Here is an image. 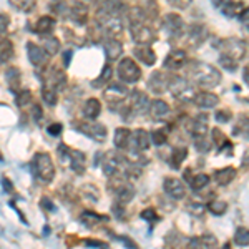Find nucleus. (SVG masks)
I'll return each mask as SVG.
<instances>
[{
  "instance_id": "e433bc0d",
  "label": "nucleus",
  "mask_w": 249,
  "mask_h": 249,
  "mask_svg": "<svg viewBox=\"0 0 249 249\" xmlns=\"http://www.w3.org/2000/svg\"><path fill=\"white\" fill-rule=\"evenodd\" d=\"M43 50L47 52L50 57H53V55H57L60 52V40L57 37H47L43 40Z\"/></svg>"
},
{
  "instance_id": "5fc2aeb1",
  "label": "nucleus",
  "mask_w": 249,
  "mask_h": 249,
  "mask_svg": "<svg viewBox=\"0 0 249 249\" xmlns=\"http://www.w3.org/2000/svg\"><path fill=\"white\" fill-rule=\"evenodd\" d=\"M40 204H42V208L45 211H53L55 208H53V203L50 201L48 198H42V201H40Z\"/></svg>"
},
{
  "instance_id": "8fccbe9b",
  "label": "nucleus",
  "mask_w": 249,
  "mask_h": 249,
  "mask_svg": "<svg viewBox=\"0 0 249 249\" xmlns=\"http://www.w3.org/2000/svg\"><path fill=\"white\" fill-rule=\"evenodd\" d=\"M188 211H190L191 214H195V216H201L204 213V206H203V204H199V203H190V204H188Z\"/></svg>"
},
{
  "instance_id": "473e14b6",
  "label": "nucleus",
  "mask_w": 249,
  "mask_h": 249,
  "mask_svg": "<svg viewBox=\"0 0 249 249\" xmlns=\"http://www.w3.org/2000/svg\"><path fill=\"white\" fill-rule=\"evenodd\" d=\"M195 246H198V248H214V246H218V239H216L213 234H203V236H199V238L190 241V248H195Z\"/></svg>"
},
{
  "instance_id": "2f4dec72",
  "label": "nucleus",
  "mask_w": 249,
  "mask_h": 249,
  "mask_svg": "<svg viewBox=\"0 0 249 249\" xmlns=\"http://www.w3.org/2000/svg\"><path fill=\"white\" fill-rule=\"evenodd\" d=\"M42 98L48 107H55L58 102V90L52 85H43L42 88Z\"/></svg>"
},
{
  "instance_id": "aec40b11",
  "label": "nucleus",
  "mask_w": 249,
  "mask_h": 249,
  "mask_svg": "<svg viewBox=\"0 0 249 249\" xmlns=\"http://www.w3.org/2000/svg\"><path fill=\"white\" fill-rule=\"evenodd\" d=\"M68 17L73 20L78 25H83V23L88 22V9L85 3L82 2H75L70 5V12H68Z\"/></svg>"
},
{
  "instance_id": "a878e982",
  "label": "nucleus",
  "mask_w": 249,
  "mask_h": 249,
  "mask_svg": "<svg viewBox=\"0 0 249 249\" xmlns=\"http://www.w3.org/2000/svg\"><path fill=\"white\" fill-rule=\"evenodd\" d=\"M103 48H105V57H107L108 62H113V60L122 57L123 48H122V43H120L118 40H115V38L107 40Z\"/></svg>"
},
{
  "instance_id": "a211bd4d",
  "label": "nucleus",
  "mask_w": 249,
  "mask_h": 249,
  "mask_svg": "<svg viewBox=\"0 0 249 249\" xmlns=\"http://www.w3.org/2000/svg\"><path fill=\"white\" fill-rule=\"evenodd\" d=\"M130 107L133 108V111L136 115H144V113L150 111L151 102H150V98H148L146 93H143V91H135L133 96H131Z\"/></svg>"
},
{
  "instance_id": "bf43d9fd",
  "label": "nucleus",
  "mask_w": 249,
  "mask_h": 249,
  "mask_svg": "<svg viewBox=\"0 0 249 249\" xmlns=\"http://www.w3.org/2000/svg\"><path fill=\"white\" fill-rule=\"evenodd\" d=\"M238 17H239V20H243V22H248V20H249V7H248V9L241 10V14L238 15Z\"/></svg>"
},
{
  "instance_id": "72a5a7b5",
  "label": "nucleus",
  "mask_w": 249,
  "mask_h": 249,
  "mask_svg": "<svg viewBox=\"0 0 249 249\" xmlns=\"http://www.w3.org/2000/svg\"><path fill=\"white\" fill-rule=\"evenodd\" d=\"M12 57H14V43L7 38L0 40V63L10 62Z\"/></svg>"
},
{
  "instance_id": "a19ab883",
  "label": "nucleus",
  "mask_w": 249,
  "mask_h": 249,
  "mask_svg": "<svg viewBox=\"0 0 249 249\" xmlns=\"http://www.w3.org/2000/svg\"><path fill=\"white\" fill-rule=\"evenodd\" d=\"M80 219L83 221V224H85V226H93L95 223H102V221H107L105 216H98V214H95V213H83Z\"/></svg>"
},
{
  "instance_id": "c756f323",
  "label": "nucleus",
  "mask_w": 249,
  "mask_h": 249,
  "mask_svg": "<svg viewBox=\"0 0 249 249\" xmlns=\"http://www.w3.org/2000/svg\"><path fill=\"white\" fill-rule=\"evenodd\" d=\"M55 29V20L50 15H43L38 18V22L35 23V32L38 35H50L52 30Z\"/></svg>"
},
{
  "instance_id": "864d4df0",
  "label": "nucleus",
  "mask_w": 249,
  "mask_h": 249,
  "mask_svg": "<svg viewBox=\"0 0 249 249\" xmlns=\"http://www.w3.org/2000/svg\"><path fill=\"white\" fill-rule=\"evenodd\" d=\"M47 131H48V135H50V136H58L63 131V126L60 123H52L50 126L47 128Z\"/></svg>"
},
{
  "instance_id": "ddd939ff",
  "label": "nucleus",
  "mask_w": 249,
  "mask_h": 249,
  "mask_svg": "<svg viewBox=\"0 0 249 249\" xmlns=\"http://www.w3.org/2000/svg\"><path fill=\"white\" fill-rule=\"evenodd\" d=\"M164 29L173 38H178L183 35L184 32V23L183 18L178 14H168L164 15Z\"/></svg>"
},
{
  "instance_id": "f03ea898",
  "label": "nucleus",
  "mask_w": 249,
  "mask_h": 249,
  "mask_svg": "<svg viewBox=\"0 0 249 249\" xmlns=\"http://www.w3.org/2000/svg\"><path fill=\"white\" fill-rule=\"evenodd\" d=\"M32 166H34V173H35V176H37L40 181H43V183L53 181V178H55V164H53V160L50 158V155L37 153L34 156Z\"/></svg>"
},
{
  "instance_id": "37998d69",
  "label": "nucleus",
  "mask_w": 249,
  "mask_h": 249,
  "mask_svg": "<svg viewBox=\"0 0 249 249\" xmlns=\"http://www.w3.org/2000/svg\"><path fill=\"white\" fill-rule=\"evenodd\" d=\"M15 102H17V105L22 108V107H27L29 103L32 102V93L29 90H20L18 93H15Z\"/></svg>"
},
{
  "instance_id": "58836bf2",
  "label": "nucleus",
  "mask_w": 249,
  "mask_h": 249,
  "mask_svg": "<svg viewBox=\"0 0 249 249\" xmlns=\"http://www.w3.org/2000/svg\"><path fill=\"white\" fill-rule=\"evenodd\" d=\"M234 243L238 246H249V230L248 228H238L234 232Z\"/></svg>"
},
{
  "instance_id": "c85d7f7f",
  "label": "nucleus",
  "mask_w": 249,
  "mask_h": 249,
  "mask_svg": "<svg viewBox=\"0 0 249 249\" xmlns=\"http://www.w3.org/2000/svg\"><path fill=\"white\" fill-rule=\"evenodd\" d=\"M234 178H236V168H232V166H226V168H223V170H218L214 173V181L218 184H223V186L230 184Z\"/></svg>"
},
{
  "instance_id": "13d9d810",
  "label": "nucleus",
  "mask_w": 249,
  "mask_h": 249,
  "mask_svg": "<svg viewBox=\"0 0 249 249\" xmlns=\"http://www.w3.org/2000/svg\"><path fill=\"white\" fill-rule=\"evenodd\" d=\"M2 186H3V190H5L7 193H12V191H14V186H12V183L5 178V176L2 178Z\"/></svg>"
},
{
  "instance_id": "b1692460",
  "label": "nucleus",
  "mask_w": 249,
  "mask_h": 249,
  "mask_svg": "<svg viewBox=\"0 0 249 249\" xmlns=\"http://www.w3.org/2000/svg\"><path fill=\"white\" fill-rule=\"evenodd\" d=\"M168 82H170V78L163 77L161 71H153L150 80H148V87L156 93H163V91L168 90Z\"/></svg>"
},
{
  "instance_id": "bb28decb",
  "label": "nucleus",
  "mask_w": 249,
  "mask_h": 249,
  "mask_svg": "<svg viewBox=\"0 0 249 249\" xmlns=\"http://www.w3.org/2000/svg\"><path fill=\"white\" fill-rule=\"evenodd\" d=\"M135 57L138 60H142L146 65H153L156 62V53L150 48V45H138L135 48Z\"/></svg>"
},
{
  "instance_id": "3c124183",
  "label": "nucleus",
  "mask_w": 249,
  "mask_h": 249,
  "mask_svg": "<svg viewBox=\"0 0 249 249\" xmlns=\"http://www.w3.org/2000/svg\"><path fill=\"white\" fill-rule=\"evenodd\" d=\"M230 118H231V115H230V111H228V110L216 111V122H218V123H228V122H230Z\"/></svg>"
},
{
  "instance_id": "4d7b16f0",
  "label": "nucleus",
  "mask_w": 249,
  "mask_h": 249,
  "mask_svg": "<svg viewBox=\"0 0 249 249\" xmlns=\"http://www.w3.org/2000/svg\"><path fill=\"white\" fill-rule=\"evenodd\" d=\"M171 5H176V7H186L191 3V0H168Z\"/></svg>"
},
{
  "instance_id": "f704fd0d",
  "label": "nucleus",
  "mask_w": 249,
  "mask_h": 249,
  "mask_svg": "<svg viewBox=\"0 0 249 249\" xmlns=\"http://www.w3.org/2000/svg\"><path fill=\"white\" fill-rule=\"evenodd\" d=\"M186 155H188V150L183 146H178L175 148V150L171 151V156H170V163L171 166L175 168V170H178L179 166H181V163L186 160Z\"/></svg>"
},
{
  "instance_id": "603ef678",
  "label": "nucleus",
  "mask_w": 249,
  "mask_h": 249,
  "mask_svg": "<svg viewBox=\"0 0 249 249\" xmlns=\"http://www.w3.org/2000/svg\"><path fill=\"white\" fill-rule=\"evenodd\" d=\"M9 23H10L9 17H7L5 14H0V35L7 34V30H9Z\"/></svg>"
},
{
  "instance_id": "423d86ee",
  "label": "nucleus",
  "mask_w": 249,
  "mask_h": 249,
  "mask_svg": "<svg viewBox=\"0 0 249 249\" xmlns=\"http://www.w3.org/2000/svg\"><path fill=\"white\" fill-rule=\"evenodd\" d=\"M118 77L123 83L130 85V83H136L142 78V70L130 57L120 60L118 63Z\"/></svg>"
},
{
  "instance_id": "c03bdc74",
  "label": "nucleus",
  "mask_w": 249,
  "mask_h": 249,
  "mask_svg": "<svg viewBox=\"0 0 249 249\" xmlns=\"http://www.w3.org/2000/svg\"><path fill=\"white\" fill-rule=\"evenodd\" d=\"M52 10H53V14L65 15V17H68V12H70L68 5L63 0H52Z\"/></svg>"
},
{
  "instance_id": "6ab92c4d",
  "label": "nucleus",
  "mask_w": 249,
  "mask_h": 249,
  "mask_svg": "<svg viewBox=\"0 0 249 249\" xmlns=\"http://www.w3.org/2000/svg\"><path fill=\"white\" fill-rule=\"evenodd\" d=\"M42 80H43V85H52L57 88L58 91H62L67 85L65 73H63L60 68H52L50 71H47V77Z\"/></svg>"
},
{
  "instance_id": "ea45409f",
  "label": "nucleus",
  "mask_w": 249,
  "mask_h": 249,
  "mask_svg": "<svg viewBox=\"0 0 249 249\" xmlns=\"http://www.w3.org/2000/svg\"><path fill=\"white\" fill-rule=\"evenodd\" d=\"M190 183H191L193 191H199V190H203V188L206 186L208 183H210V176L204 175V173H201V175H196Z\"/></svg>"
},
{
  "instance_id": "4be33fe9",
  "label": "nucleus",
  "mask_w": 249,
  "mask_h": 249,
  "mask_svg": "<svg viewBox=\"0 0 249 249\" xmlns=\"http://www.w3.org/2000/svg\"><path fill=\"white\" fill-rule=\"evenodd\" d=\"M193 102L196 103L199 108H204V110H210V108H214L219 103L218 95L210 93V91H201V93H196L195 100Z\"/></svg>"
},
{
  "instance_id": "a18cd8bd",
  "label": "nucleus",
  "mask_w": 249,
  "mask_h": 249,
  "mask_svg": "<svg viewBox=\"0 0 249 249\" xmlns=\"http://www.w3.org/2000/svg\"><path fill=\"white\" fill-rule=\"evenodd\" d=\"M213 142L218 144V150L219 151L223 150L224 146H228V138L223 135V131L218 130V128H214V130H213Z\"/></svg>"
},
{
  "instance_id": "052dcab7",
  "label": "nucleus",
  "mask_w": 249,
  "mask_h": 249,
  "mask_svg": "<svg viewBox=\"0 0 249 249\" xmlns=\"http://www.w3.org/2000/svg\"><path fill=\"white\" fill-rule=\"evenodd\" d=\"M34 118L37 120V122H38L40 118H42V108H40L38 105L34 107Z\"/></svg>"
},
{
  "instance_id": "4468645a",
  "label": "nucleus",
  "mask_w": 249,
  "mask_h": 249,
  "mask_svg": "<svg viewBox=\"0 0 249 249\" xmlns=\"http://www.w3.org/2000/svg\"><path fill=\"white\" fill-rule=\"evenodd\" d=\"M188 63V55L183 48H175L168 53L166 60H164V68H170V70H179Z\"/></svg>"
},
{
  "instance_id": "49530a36",
  "label": "nucleus",
  "mask_w": 249,
  "mask_h": 249,
  "mask_svg": "<svg viewBox=\"0 0 249 249\" xmlns=\"http://www.w3.org/2000/svg\"><path fill=\"white\" fill-rule=\"evenodd\" d=\"M219 62H221V65H223V68H226V70H230V71L238 70V62L230 57H226V55H221Z\"/></svg>"
},
{
  "instance_id": "de8ad7c7",
  "label": "nucleus",
  "mask_w": 249,
  "mask_h": 249,
  "mask_svg": "<svg viewBox=\"0 0 249 249\" xmlns=\"http://www.w3.org/2000/svg\"><path fill=\"white\" fill-rule=\"evenodd\" d=\"M142 218L144 221H148V223H155V221H158V214H156V211L153 208H146L144 211H142Z\"/></svg>"
},
{
  "instance_id": "9b49d317",
  "label": "nucleus",
  "mask_w": 249,
  "mask_h": 249,
  "mask_svg": "<svg viewBox=\"0 0 249 249\" xmlns=\"http://www.w3.org/2000/svg\"><path fill=\"white\" fill-rule=\"evenodd\" d=\"M208 123H210V116L206 113H198L188 123V130L195 138H204L208 135Z\"/></svg>"
},
{
  "instance_id": "4c0bfd02",
  "label": "nucleus",
  "mask_w": 249,
  "mask_h": 249,
  "mask_svg": "<svg viewBox=\"0 0 249 249\" xmlns=\"http://www.w3.org/2000/svg\"><path fill=\"white\" fill-rule=\"evenodd\" d=\"M111 73H113V68H111L110 65H107L105 68H103V71H102V75H100V78L95 80V82L91 83V85H93L95 88H103L111 80Z\"/></svg>"
},
{
  "instance_id": "393cba45",
  "label": "nucleus",
  "mask_w": 249,
  "mask_h": 249,
  "mask_svg": "<svg viewBox=\"0 0 249 249\" xmlns=\"http://www.w3.org/2000/svg\"><path fill=\"white\" fill-rule=\"evenodd\" d=\"M130 138H131L130 128H116L115 136H113V143L118 150H126V148L130 146Z\"/></svg>"
},
{
  "instance_id": "f257e3e1",
  "label": "nucleus",
  "mask_w": 249,
  "mask_h": 249,
  "mask_svg": "<svg viewBox=\"0 0 249 249\" xmlns=\"http://www.w3.org/2000/svg\"><path fill=\"white\" fill-rule=\"evenodd\" d=\"M190 75L198 85L213 88L221 82V71L216 67L204 62H193L190 67Z\"/></svg>"
},
{
  "instance_id": "20e7f679",
  "label": "nucleus",
  "mask_w": 249,
  "mask_h": 249,
  "mask_svg": "<svg viewBox=\"0 0 249 249\" xmlns=\"http://www.w3.org/2000/svg\"><path fill=\"white\" fill-rule=\"evenodd\" d=\"M128 95H130V90H128L123 83H111V85H108L105 88V91H103V98H105L110 110H122Z\"/></svg>"
},
{
  "instance_id": "1a4fd4ad",
  "label": "nucleus",
  "mask_w": 249,
  "mask_h": 249,
  "mask_svg": "<svg viewBox=\"0 0 249 249\" xmlns=\"http://www.w3.org/2000/svg\"><path fill=\"white\" fill-rule=\"evenodd\" d=\"M130 32H131V38H133V42L138 43V45H151V43L156 40L155 32L151 30L150 27L143 25V22L131 23Z\"/></svg>"
},
{
  "instance_id": "7c9ffc66",
  "label": "nucleus",
  "mask_w": 249,
  "mask_h": 249,
  "mask_svg": "<svg viewBox=\"0 0 249 249\" xmlns=\"http://www.w3.org/2000/svg\"><path fill=\"white\" fill-rule=\"evenodd\" d=\"M5 75H7V83H9V88L14 91V93H18V91L22 90V85H20V82H22L20 70H18V68H9Z\"/></svg>"
},
{
  "instance_id": "6e6d98bb",
  "label": "nucleus",
  "mask_w": 249,
  "mask_h": 249,
  "mask_svg": "<svg viewBox=\"0 0 249 249\" xmlns=\"http://www.w3.org/2000/svg\"><path fill=\"white\" fill-rule=\"evenodd\" d=\"M88 246H93V248H107V243L103 241H96V239H87Z\"/></svg>"
},
{
  "instance_id": "f8f14e48",
  "label": "nucleus",
  "mask_w": 249,
  "mask_h": 249,
  "mask_svg": "<svg viewBox=\"0 0 249 249\" xmlns=\"http://www.w3.org/2000/svg\"><path fill=\"white\" fill-rule=\"evenodd\" d=\"M208 38V29L201 23H193L186 32V43L190 47H199Z\"/></svg>"
},
{
  "instance_id": "09e8293b",
  "label": "nucleus",
  "mask_w": 249,
  "mask_h": 249,
  "mask_svg": "<svg viewBox=\"0 0 249 249\" xmlns=\"http://www.w3.org/2000/svg\"><path fill=\"white\" fill-rule=\"evenodd\" d=\"M151 138H153L155 144H163L168 140V135H166V131H164V130H156V131H153Z\"/></svg>"
},
{
  "instance_id": "680f3d73",
  "label": "nucleus",
  "mask_w": 249,
  "mask_h": 249,
  "mask_svg": "<svg viewBox=\"0 0 249 249\" xmlns=\"http://www.w3.org/2000/svg\"><path fill=\"white\" fill-rule=\"evenodd\" d=\"M70 58H71V50H67L65 53H63V62H65V67L70 65Z\"/></svg>"
},
{
  "instance_id": "39448f33",
  "label": "nucleus",
  "mask_w": 249,
  "mask_h": 249,
  "mask_svg": "<svg viewBox=\"0 0 249 249\" xmlns=\"http://www.w3.org/2000/svg\"><path fill=\"white\" fill-rule=\"evenodd\" d=\"M96 22H98L103 32L110 35H118L123 32V22L118 14H111V12L100 9L98 14H96Z\"/></svg>"
},
{
  "instance_id": "cd10ccee",
  "label": "nucleus",
  "mask_w": 249,
  "mask_h": 249,
  "mask_svg": "<svg viewBox=\"0 0 249 249\" xmlns=\"http://www.w3.org/2000/svg\"><path fill=\"white\" fill-rule=\"evenodd\" d=\"M150 115L153 116L155 120H163L170 115V107H168V103L163 102V100H155V102H151Z\"/></svg>"
},
{
  "instance_id": "c9c22d12",
  "label": "nucleus",
  "mask_w": 249,
  "mask_h": 249,
  "mask_svg": "<svg viewBox=\"0 0 249 249\" xmlns=\"http://www.w3.org/2000/svg\"><path fill=\"white\" fill-rule=\"evenodd\" d=\"M9 3L15 10L23 12V14H29L35 9V0H9Z\"/></svg>"
},
{
  "instance_id": "dca6fc26",
  "label": "nucleus",
  "mask_w": 249,
  "mask_h": 249,
  "mask_svg": "<svg viewBox=\"0 0 249 249\" xmlns=\"http://www.w3.org/2000/svg\"><path fill=\"white\" fill-rule=\"evenodd\" d=\"M123 158L115 153H107L105 158H103V163H102V168H103V173L108 176V178H111V176H115L116 173L123 168Z\"/></svg>"
},
{
  "instance_id": "7ed1b4c3",
  "label": "nucleus",
  "mask_w": 249,
  "mask_h": 249,
  "mask_svg": "<svg viewBox=\"0 0 249 249\" xmlns=\"http://www.w3.org/2000/svg\"><path fill=\"white\" fill-rule=\"evenodd\" d=\"M168 90H170L171 95L175 96L176 100H179V102H193L196 96L195 87H193L186 78H181V77H170Z\"/></svg>"
},
{
  "instance_id": "0eeeda50",
  "label": "nucleus",
  "mask_w": 249,
  "mask_h": 249,
  "mask_svg": "<svg viewBox=\"0 0 249 249\" xmlns=\"http://www.w3.org/2000/svg\"><path fill=\"white\" fill-rule=\"evenodd\" d=\"M221 55H226L232 60H241L246 55V43L243 42L241 38H236V37H230V38H224L221 42Z\"/></svg>"
},
{
  "instance_id": "6e6552de",
  "label": "nucleus",
  "mask_w": 249,
  "mask_h": 249,
  "mask_svg": "<svg viewBox=\"0 0 249 249\" xmlns=\"http://www.w3.org/2000/svg\"><path fill=\"white\" fill-rule=\"evenodd\" d=\"M75 128H77L80 133L90 136L91 140H95V142H98V143H102L103 140L107 138V128L100 123H91V120L75 123Z\"/></svg>"
},
{
  "instance_id": "f3484780",
  "label": "nucleus",
  "mask_w": 249,
  "mask_h": 249,
  "mask_svg": "<svg viewBox=\"0 0 249 249\" xmlns=\"http://www.w3.org/2000/svg\"><path fill=\"white\" fill-rule=\"evenodd\" d=\"M163 188L166 195L171 196L173 199H183L186 196V188H184L181 179L178 178H166L163 183Z\"/></svg>"
},
{
  "instance_id": "412c9836",
  "label": "nucleus",
  "mask_w": 249,
  "mask_h": 249,
  "mask_svg": "<svg viewBox=\"0 0 249 249\" xmlns=\"http://www.w3.org/2000/svg\"><path fill=\"white\" fill-rule=\"evenodd\" d=\"M115 196H116V203L120 204H128L133 199L135 196V188L131 186L130 183H118V188L115 190Z\"/></svg>"
},
{
  "instance_id": "79ce46f5",
  "label": "nucleus",
  "mask_w": 249,
  "mask_h": 249,
  "mask_svg": "<svg viewBox=\"0 0 249 249\" xmlns=\"http://www.w3.org/2000/svg\"><path fill=\"white\" fill-rule=\"evenodd\" d=\"M208 210H210L213 214L221 216V214H224V213H226L228 204L224 201H219V199H214V201H211L210 204H208Z\"/></svg>"
},
{
  "instance_id": "5701e85b",
  "label": "nucleus",
  "mask_w": 249,
  "mask_h": 249,
  "mask_svg": "<svg viewBox=\"0 0 249 249\" xmlns=\"http://www.w3.org/2000/svg\"><path fill=\"white\" fill-rule=\"evenodd\" d=\"M100 111H102V103H100L96 98H88L82 107L83 116H85L87 120H91V122L98 118Z\"/></svg>"
},
{
  "instance_id": "e2e57ef3",
  "label": "nucleus",
  "mask_w": 249,
  "mask_h": 249,
  "mask_svg": "<svg viewBox=\"0 0 249 249\" xmlns=\"http://www.w3.org/2000/svg\"><path fill=\"white\" fill-rule=\"evenodd\" d=\"M243 78H244V82L248 83V87H249V67L244 68V71H243Z\"/></svg>"
},
{
  "instance_id": "9d476101",
  "label": "nucleus",
  "mask_w": 249,
  "mask_h": 249,
  "mask_svg": "<svg viewBox=\"0 0 249 249\" xmlns=\"http://www.w3.org/2000/svg\"><path fill=\"white\" fill-rule=\"evenodd\" d=\"M27 55H29V60H30L32 65L37 67V68L45 67L48 58H50V55L43 50V47H38L37 43H34V42L27 43Z\"/></svg>"
},
{
  "instance_id": "2eb2a0df",
  "label": "nucleus",
  "mask_w": 249,
  "mask_h": 249,
  "mask_svg": "<svg viewBox=\"0 0 249 249\" xmlns=\"http://www.w3.org/2000/svg\"><path fill=\"white\" fill-rule=\"evenodd\" d=\"M150 135L144 130H136L131 131V138H130V146H131V153H142V151L148 150L150 146Z\"/></svg>"
}]
</instances>
